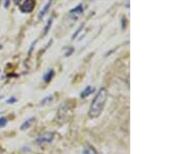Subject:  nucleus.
Segmentation results:
<instances>
[{
    "mask_svg": "<svg viewBox=\"0 0 186 154\" xmlns=\"http://www.w3.org/2000/svg\"><path fill=\"white\" fill-rule=\"evenodd\" d=\"M108 99V91L106 88H101L99 91L97 92L96 96L92 101V104L90 105L89 110V116L91 118H97L104 111V105Z\"/></svg>",
    "mask_w": 186,
    "mask_h": 154,
    "instance_id": "1",
    "label": "nucleus"
},
{
    "mask_svg": "<svg viewBox=\"0 0 186 154\" xmlns=\"http://www.w3.org/2000/svg\"><path fill=\"white\" fill-rule=\"evenodd\" d=\"M34 5H35V0H25L22 3V5H20V11L22 13L28 14L30 11H33Z\"/></svg>",
    "mask_w": 186,
    "mask_h": 154,
    "instance_id": "2",
    "label": "nucleus"
},
{
    "mask_svg": "<svg viewBox=\"0 0 186 154\" xmlns=\"http://www.w3.org/2000/svg\"><path fill=\"white\" fill-rule=\"evenodd\" d=\"M53 138H54V134H52V132H44V135H40V137L37 138L36 142L38 144L50 143V142L53 140Z\"/></svg>",
    "mask_w": 186,
    "mask_h": 154,
    "instance_id": "3",
    "label": "nucleus"
},
{
    "mask_svg": "<svg viewBox=\"0 0 186 154\" xmlns=\"http://www.w3.org/2000/svg\"><path fill=\"white\" fill-rule=\"evenodd\" d=\"M94 91V87H91V86H88L87 88H85V90L82 92V94H81V97L82 98H85L87 96H89L91 93Z\"/></svg>",
    "mask_w": 186,
    "mask_h": 154,
    "instance_id": "4",
    "label": "nucleus"
},
{
    "mask_svg": "<svg viewBox=\"0 0 186 154\" xmlns=\"http://www.w3.org/2000/svg\"><path fill=\"white\" fill-rule=\"evenodd\" d=\"M33 122H34V118H30V119H28V120H26V121L22 124V126H21V129H22V130L28 129V128L30 127V126L32 125V123H33Z\"/></svg>",
    "mask_w": 186,
    "mask_h": 154,
    "instance_id": "5",
    "label": "nucleus"
},
{
    "mask_svg": "<svg viewBox=\"0 0 186 154\" xmlns=\"http://www.w3.org/2000/svg\"><path fill=\"white\" fill-rule=\"evenodd\" d=\"M83 13V5L82 4H79L77 7H74V10L70 11V14L71 15H74V16H79Z\"/></svg>",
    "mask_w": 186,
    "mask_h": 154,
    "instance_id": "6",
    "label": "nucleus"
},
{
    "mask_svg": "<svg viewBox=\"0 0 186 154\" xmlns=\"http://www.w3.org/2000/svg\"><path fill=\"white\" fill-rule=\"evenodd\" d=\"M53 75H54V71L53 69H49L46 74H44V82H50L51 80H52V78H53Z\"/></svg>",
    "mask_w": 186,
    "mask_h": 154,
    "instance_id": "7",
    "label": "nucleus"
},
{
    "mask_svg": "<svg viewBox=\"0 0 186 154\" xmlns=\"http://www.w3.org/2000/svg\"><path fill=\"white\" fill-rule=\"evenodd\" d=\"M51 3H52V2H48V3L44 5V6L43 7V10H41L40 11V15H38V19H41V18H43L44 15H46V13L48 11V10H49L50 8V5H51Z\"/></svg>",
    "mask_w": 186,
    "mask_h": 154,
    "instance_id": "8",
    "label": "nucleus"
},
{
    "mask_svg": "<svg viewBox=\"0 0 186 154\" xmlns=\"http://www.w3.org/2000/svg\"><path fill=\"white\" fill-rule=\"evenodd\" d=\"M83 154H98L96 152V150L94 148H92L91 146H87L83 151Z\"/></svg>",
    "mask_w": 186,
    "mask_h": 154,
    "instance_id": "9",
    "label": "nucleus"
},
{
    "mask_svg": "<svg viewBox=\"0 0 186 154\" xmlns=\"http://www.w3.org/2000/svg\"><path fill=\"white\" fill-rule=\"evenodd\" d=\"M52 22H53V19H52V18H50V19H49V21H48V24H47L46 28H44V35H46L47 33H48V31H49L50 27H51V25H52Z\"/></svg>",
    "mask_w": 186,
    "mask_h": 154,
    "instance_id": "10",
    "label": "nucleus"
},
{
    "mask_svg": "<svg viewBox=\"0 0 186 154\" xmlns=\"http://www.w3.org/2000/svg\"><path fill=\"white\" fill-rule=\"evenodd\" d=\"M6 122H7V119L5 118V117H1V118H0V127L4 126L6 124Z\"/></svg>",
    "mask_w": 186,
    "mask_h": 154,
    "instance_id": "11",
    "label": "nucleus"
},
{
    "mask_svg": "<svg viewBox=\"0 0 186 154\" xmlns=\"http://www.w3.org/2000/svg\"><path fill=\"white\" fill-rule=\"evenodd\" d=\"M53 101V96L49 95V96H47V97L44 98L43 101H41V104H43V105H44V104H47L48 101Z\"/></svg>",
    "mask_w": 186,
    "mask_h": 154,
    "instance_id": "12",
    "label": "nucleus"
},
{
    "mask_svg": "<svg viewBox=\"0 0 186 154\" xmlns=\"http://www.w3.org/2000/svg\"><path fill=\"white\" fill-rule=\"evenodd\" d=\"M83 27H84V25H81V26H80V28H79V29H78V30H77V31H76V32H74V34L73 35V40H74V38H76V36H77L78 34H79V33L81 32V30H82V29H83Z\"/></svg>",
    "mask_w": 186,
    "mask_h": 154,
    "instance_id": "13",
    "label": "nucleus"
},
{
    "mask_svg": "<svg viewBox=\"0 0 186 154\" xmlns=\"http://www.w3.org/2000/svg\"><path fill=\"white\" fill-rule=\"evenodd\" d=\"M15 101H16V98H11V99H8L7 101V102H11H11H15Z\"/></svg>",
    "mask_w": 186,
    "mask_h": 154,
    "instance_id": "14",
    "label": "nucleus"
},
{
    "mask_svg": "<svg viewBox=\"0 0 186 154\" xmlns=\"http://www.w3.org/2000/svg\"><path fill=\"white\" fill-rule=\"evenodd\" d=\"M14 1H15V3L18 4V3H19V1H20V0H14Z\"/></svg>",
    "mask_w": 186,
    "mask_h": 154,
    "instance_id": "15",
    "label": "nucleus"
},
{
    "mask_svg": "<svg viewBox=\"0 0 186 154\" xmlns=\"http://www.w3.org/2000/svg\"><path fill=\"white\" fill-rule=\"evenodd\" d=\"M1 2H2V0H0V4H1Z\"/></svg>",
    "mask_w": 186,
    "mask_h": 154,
    "instance_id": "16",
    "label": "nucleus"
}]
</instances>
